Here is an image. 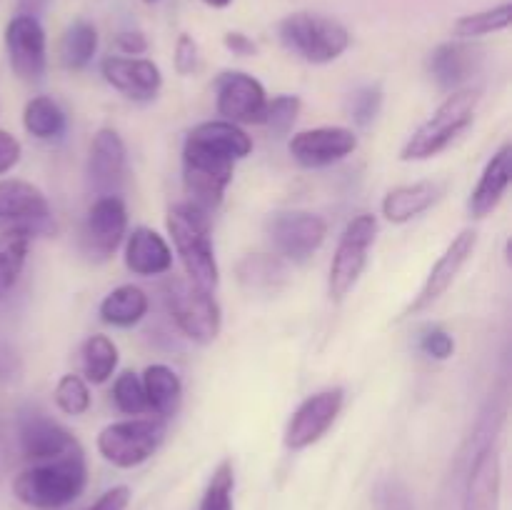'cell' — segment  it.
Segmentation results:
<instances>
[{
	"instance_id": "cell-21",
	"label": "cell",
	"mask_w": 512,
	"mask_h": 510,
	"mask_svg": "<svg viewBox=\"0 0 512 510\" xmlns=\"http://www.w3.org/2000/svg\"><path fill=\"white\" fill-rule=\"evenodd\" d=\"M500 488H503V465L498 445H480L470 463L463 488L460 510H500Z\"/></svg>"
},
{
	"instance_id": "cell-11",
	"label": "cell",
	"mask_w": 512,
	"mask_h": 510,
	"mask_svg": "<svg viewBox=\"0 0 512 510\" xmlns=\"http://www.w3.org/2000/svg\"><path fill=\"white\" fill-rule=\"evenodd\" d=\"M475 248H478V230L465 228L455 235L448 243V248L443 250L435 265L430 268L428 278L420 285L418 295H413V300L408 303V308L403 310L400 318H413V315L425 313L428 308H433L450 288L458 280V275L463 273V268L468 265V260L473 258Z\"/></svg>"
},
{
	"instance_id": "cell-19",
	"label": "cell",
	"mask_w": 512,
	"mask_h": 510,
	"mask_svg": "<svg viewBox=\"0 0 512 510\" xmlns=\"http://www.w3.org/2000/svg\"><path fill=\"white\" fill-rule=\"evenodd\" d=\"M128 178V148L115 128H100L90 140L88 180L98 195H120Z\"/></svg>"
},
{
	"instance_id": "cell-41",
	"label": "cell",
	"mask_w": 512,
	"mask_h": 510,
	"mask_svg": "<svg viewBox=\"0 0 512 510\" xmlns=\"http://www.w3.org/2000/svg\"><path fill=\"white\" fill-rule=\"evenodd\" d=\"M113 43L128 58H138V55H143L148 50V38L140 30H120V33H115Z\"/></svg>"
},
{
	"instance_id": "cell-20",
	"label": "cell",
	"mask_w": 512,
	"mask_h": 510,
	"mask_svg": "<svg viewBox=\"0 0 512 510\" xmlns=\"http://www.w3.org/2000/svg\"><path fill=\"white\" fill-rule=\"evenodd\" d=\"M100 75L105 83L120 95L135 103H148L158 98L163 88V73L148 58H128V55H108L100 63Z\"/></svg>"
},
{
	"instance_id": "cell-35",
	"label": "cell",
	"mask_w": 512,
	"mask_h": 510,
	"mask_svg": "<svg viewBox=\"0 0 512 510\" xmlns=\"http://www.w3.org/2000/svg\"><path fill=\"white\" fill-rule=\"evenodd\" d=\"M300 108H303V100H300L298 95H275L273 100H268V108H265L263 123L260 125H265L275 138H283V135H288L290 130H293V125L298 123Z\"/></svg>"
},
{
	"instance_id": "cell-43",
	"label": "cell",
	"mask_w": 512,
	"mask_h": 510,
	"mask_svg": "<svg viewBox=\"0 0 512 510\" xmlns=\"http://www.w3.org/2000/svg\"><path fill=\"white\" fill-rule=\"evenodd\" d=\"M225 48L233 55H240V58H250V55H258V45L250 35L240 33V30H230V33L223 35Z\"/></svg>"
},
{
	"instance_id": "cell-8",
	"label": "cell",
	"mask_w": 512,
	"mask_h": 510,
	"mask_svg": "<svg viewBox=\"0 0 512 510\" xmlns=\"http://www.w3.org/2000/svg\"><path fill=\"white\" fill-rule=\"evenodd\" d=\"M378 238V218L373 213H360L345 225L333 253L328 273V293L335 303L348 298L358 285L360 275L368 268L370 250Z\"/></svg>"
},
{
	"instance_id": "cell-15",
	"label": "cell",
	"mask_w": 512,
	"mask_h": 510,
	"mask_svg": "<svg viewBox=\"0 0 512 510\" xmlns=\"http://www.w3.org/2000/svg\"><path fill=\"white\" fill-rule=\"evenodd\" d=\"M268 93L255 75L243 70H225L215 80V110L223 120L235 125H260Z\"/></svg>"
},
{
	"instance_id": "cell-9",
	"label": "cell",
	"mask_w": 512,
	"mask_h": 510,
	"mask_svg": "<svg viewBox=\"0 0 512 510\" xmlns=\"http://www.w3.org/2000/svg\"><path fill=\"white\" fill-rule=\"evenodd\" d=\"M275 255L288 263H305L328 238V223L310 210H278L265 223Z\"/></svg>"
},
{
	"instance_id": "cell-31",
	"label": "cell",
	"mask_w": 512,
	"mask_h": 510,
	"mask_svg": "<svg viewBox=\"0 0 512 510\" xmlns=\"http://www.w3.org/2000/svg\"><path fill=\"white\" fill-rule=\"evenodd\" d=\"M80 358H83L85 380L93 385H103L113 378L115 368H118V345L108 335L95 333L83 343Z\"/></svg>"
},
{
	"instance_id": "cell-22",
	"label": "cell",
	"mask_w": 512,
	"mask_h": 510,
	"mask_svg": "<svg viewBox=\"0 0 512 510\" xmlns=\"http://www.w3.org/2000/svg\"><path fill=\"white\" fill-rule=\"evenodd\" d=\"M125 268L140 278H153L173 270V250L158 230L138 225L125 235Z\"/></svg>"
},
{
	"instance_id": "cell-7",
	"label": "cell",
	"mask_w": 512,
	"mask_h": 510,
	"mask_svg": "<svg viewBox=\"0 0 512 510\" xmlns=\"http://www.w3.org/2000/svg\"><path fill=\"white\" fill-rule=\"evenodd\" d=\"M165 420L160 418H128L118 420V423L105 425L98 433V453L103 460H108L115 468H138V465L148 463L163 445Z\"/></svg>"
},
{
	"instance_id": "cell-44",
	"label": "cell",
	"mask_w": 512,
	"mask_h": 510,
	"mask_svg": "<svg viewBox=\"0 0 512 510\" xmlns=\"http://www.w3.org/2000/svg\"><path fill=\"white\" fill-rule=\"evenodd\" d=\"M18 373V358L10 348H0V378H15Z\"/></svg>"
},
{
	"instance_id": "cell-45",
	"label": "cell",
	"mask_w": 512,
	"mask_h": 510,
	"mask_svg": "<svg viewBox=\"0 0 512 510\" xmlns=\"http://www.w3.org/2000/svg\"><path fill=\"white\" fill-rule=\"evenodd\" d=\"M15 3H18V13L35 15V18H40V13L48 8L50 0H15Z\"/></svg>"
},
{
	"instance_id": "cell-38",
	"label": "cell",
	"mask_w": 512,
	"mask_h": 510,
	"mask_svg": "<svg viewBox=\"0 0 512 510\" xmlns=\"http://www.w3.org/2000/svg\"><path fill=\"white\" fill-rule=\"evenodd\" d=\"M418 350L433 360H450L455 355V338L440 325H425L418 333Z\"/></svg>"
},
{
	"instance_id": "cell-14",
	"label": "cell",
	"mask_w": 512,
	"mask_h": 510,
	"mask_svg": "<svg viewBox=\"0 0 512 510\" xmlns=\"http://www.w3.org/2000/svg\"><path fill=\"white\" fill-rule=\"evenodd\" d=\"M5 53L23 83H40L48 70V38L40 18L15 13L5 25Z\"/></svg>"
},
{
	"instance_id": "cell-17",
	"label": "cell",
	"mask_w": 512,
	"mask_h": 510,
	"mask_svg": "<svg viewBox=\"0 0 512 510\" xmlns=\"http://www.w3.org/2000/svg\"><path fill=\"white\" fill-rule=\"evenodd\" d=\"M483 60L485 50L480 45H475L473 40L455 38L435 45L428 53L425 68L443 93H455L460 88H468L470 80L483 68Z\"/></svg>"
},
{
	"instance_id": "cell-24",
	"label": "cell",
	"mask_w": 512,
	"mask_h": 510,
	"mask_svg": "<svg viewBox=\"0 0 512 510\" xmlns=\"http://www.w3.org/2000/svg\"><path fill=\"white\" fill-rule=\"evenodd\" d=\"M443 195V185L435 183V180H418V183L398 185V188L388 190L380 203V213L388 223L393 225H405L410 220L420 218L423 213H428L435 203Z\"/></svg>"
},
{
	"instance_id": "cell-13",
	"label": "cell",
	"mask_w": 512,
	"mask_h": 510,
	"mask_svg": "<svg viewBox=\"0 0 512 510\" xmlns=\"http://www.w3.org/2000/svg\"><path fill=\"white\" fill-rule=\"evenodd\" d=\"M343 405V388H325L308 395L288 418V425H285L283 433L285 448L305 450L318 443V440H323L328 435V430L335 425V420H338Z\"/></svg>"
},
{
	"instance_id": "cell-5",
	"label": "cell",
	"mask_w": 512,
	"mask_h": 510,
	"mask_svg": "<svg viewBox=\"0 0 512 510\" xmlns=\"http://www.w3.org/2000/svg\"><path fill=\"white\" fill-rule=\"evenodd\" d=\"M278 38L288 53L310 65H328L350 48V30L328 15L298 10L278 23Z\"/></svg>"
},
{
	"instance_id": "cell-36",
	"label": "cell",
	"mask_w": 512,
	"mask_h": 510,
	"mask_svg": "<svg viewBox=\"0 0 512 510\" xmlns=\"http://www.w3.org/2000/svg\"><path fill=\"white\" fill-rule=\"evenodd\" d=\"M90 388H88V380L80 378V375H63L55 385V405L63 410L65 415H85L90 410Z\"/></svg>"
},
{
	"instance_id": "cell-16",
	"label": "cell",
	"mask_w": 512,
	"mask_h": 510,
	"mask_svg": "<svg viewBox=\"0 0 512 510\" xmlns=\"http://www.w3.org/2000/svg\"><path fill=\"white\" fill-rule=\"evenodd\" d=\"M288 150L300 168H330L358 150V135L353 128H343V125H320V128L295 133Z\"/></svg>"
},
{
	"instance_id": "cell-2",
	"label": "cell",
	"mask_w": 512,
	"mask_h": 510,
	"mask_svg": "<svg viewBox=\"0 0 512 510\" xmlns=\"http://www.w3.org/2000/svg\"><path fill=\"white\" fill-rule=\"evenodd\" d=\"M88 485V460L80 445L58 458L30 463L13 480V495L33 510H60L75 503Z\"/></svg>"
},
{
	"instance_id": "cell-32",
	"label": "cell",
	"mask_w": 512,
	"mask_h": 510,
	"mask_svg": "<svg viewBox=\"0 0 512 510\" xmlns=\"http://www.w3.org/2000/svg\"><path fill=\"white\" fill-rule=\"evenodd\" d=\"M510 20H512V5L500 3V5H493V8L478 10V13H468L463 15V18L455 20L453 35L458 40L483 38V35L508 30Z\"/></svg>"
},
{
	"instance_id": "cell-23",
	"label": "cell",
	"mask_w": 512,
	"mask_h": 510,
	"mask_svg": "<svg viewBox=\"0 0 512 510\" xmlns=\"http://www.w3.org/2000/svg\"><path fill=\"white\" fill-rule=\"evenodd\" d=\"M512 178V145L503 143L493 153V158L485 163L480 180L475 183L473 193L468 198V213L470 218L483 220L493 213L500 205V200L505 198L510 188Z\"/></svg>"
},
{
	"instance_id": "cell-28",
	"label": "cell",
	"mask_w": 512,
	"mask_h": 510,
	"mask_svg": "<svg viewBox=\"0 0 512 510\" xmlns=\"http://www.w3.org/2000/svg\"><path fill=\"white\" fill-rule=\"evenodd\" d=\"M23 128L28 130L30 138L50 143V140H60L65 135L68 115L50 95H35L23 108Z\"/></svg>"
},
{
	"instance_id": "cell-25",
	"label": "cell",
	"mask_w": 512,
	"mask_h": 510,
	"mask_svg": "<svg viewBox=\"0 0 512 510\" xmlns=\"http://www.w3.org/2000/svg\"><path fill=\"white\" fill-rule=\"evenodd\" d=\"M235 278L248 293H278L288 285V260L275 253H248L235 265Z\"/></svg>"
},
{
	"instance_id": "cell-39",
	"label": "cell",
	"mask_w": 512,
	"mask_h": 510,
	"mask_svg": "<svg viewBox=\"0 0 512 510\" xmlns=\"http://www.w3.org/2000/svg\"><path fill=\"white\" fill-rule=\"evenodd\" d=\"M173 65H175V73L188 78L198 70L200 65V48L195 43L193 35L188 33H180L178 35V43H175V55H173Z\"/></svg>"
},
{
	"instance_id": "cell-30",
	"label": "cell",
	"mask_w": 512,
	"mask_h": 510,
	"mask_svg": "<svg viewBox=\"0 0 512 510\" xmlns=\"http://www.w3.org/2000/svg\"><path fill=\"white\" fill-rule=\"evenodd\" d=\"M30 235L20 228H8L0 235V300L10 295V290L18 285L28 263Z\"/></svg>"
},
{
	"instance_id": "cell-12",
	"label": "cell",
	"mask_w": 512,
	"mask_h": 510,
	"mask_svg": "<svg viewBox=\"0 0 512 510\" xmlns=\"http://www.w3.org/2000/svg\"><path fill=\"white\" fill-rule=\"evenodd\" d=\"M0 223L35 235H53L55 218L48 198L38 185L20 178L0 180Z\"/></svg>"
},
{
	"instance_id": "cell-37",
	"label": "cell",
	"mask_w": 512,
	"mask_h": 510,
	"mask_svg": "<svg viewBox=\"0 0 512 510\" xmlns=\"http://www.w3.org/2000/svg\"><path fill=\"white\" fill-rule=\"evenodd\" d=\"M383 100L385 95L380 85H363V88L353 90L348 98V118L358 128H368L378 120L380 110H383Z\"/></svg>"
},
{
	"instance_id": "cell-40",
	"label": "cell",
	"mask_w": 512,
	"mask_h": 510,
	"mask_svg": "<svg viewBox=\"0 0 512 510\" xmlns=\"http://www.w3.org/2000/svg\"><path fill=\"white\" fill-rule=\"evenodd\" d=\"M20 155H23V148H20V140L15 138L13 133L0 128V175H5L8 170H13L15 165L20 163Z\"/></svg>"
},
{
	"instance_id": "cell-6",
	"label": "cell",
	"mask_w": 512,
	"mask_h": 510,
	"mask_svg": "<svg viewBox=\"0 0 512 510\" xmlns=\"http://www.w3.org/2000/svg\"><path fill=\"white\" fill-rule=\"evenodd\" d=\"M163 300L180 333L198 345H210L223 328V310L210 290L185 275H170L163 285Z\"/></svg>"
},
{
	"instance_id": "cell-10",
	"label": "cell",
	"mask_w": 512,
	"mask_h": 510,
	"mask_svg": "<svg viewBox=\"0 0 512 510\" xmlns=\"http://www.w3.org/2000/svg\"><path fill=\"white\" fill-rule=\"evenodd\" d=\"M128 235V208L120 195H98L80 228V250L90 263H105Z\"/></svg>"
},
{
	"instance_id": "cell-1",
	"label": "cell",
	"mask_w": 512,
	"mask_h": 510,
	"mask_svg": "<svg viewBox=\"0 0 512 510\" xmlns=\"http://www.w3.org/2000/svg\"><path fill=\"white\" fill-rule=\"evenodd\" d=\"M253 153V138L243 125L223 118L195 125L183 143V188L188 203L213 215L233 183L235 163Z\"/></svg>"
},
{
	"instance_id": "cell-26",
	"label": "cell",
	"mask_w": 512,
	"mask_h": 510,
	"mask_svg": "<svg viewBox=\"0 0 512 510\" xmlns=\"http://www.w3.org/2000/svg\"><path fill=\"white\" fill-rule=\"evenodd\" d=\"M140 380H143L148 410H153L155 418L160 420L173 418L180 410V403H183V380H180V375L170 365L155 363L145 368Z\"/></svg>"
},
{
	"instance_id": "cell-18",
	"label": "cell",
	"mask_w": 512,
	"mask_h": 510,
	"mask_svg": "<svg viewBox=\"0 0 512 510\" xmlns=\"http://www.w3.org/2000/svg\"><path fill=\"white\" fill-rule=\"evenodd\" d=\"M18 448L28 463H40V460L58 458L68 453L75 445V435L65 425L50 418L40 408H23L18 413Z\"/></svg>"
},
{
	"instance_id": "cell-33",
	"label": "cell",
	"mask_w": 512,
	"mask_h": 510,
	"mask_svg": "<svg viewBox=\"0 0 512 510\" xmlns=\"http://www.w3.org/2000/svg\"><path fill=\"white\" fill-rule=\"evenodd\" d=\"M233 493H235V470H233V463L225 458L220 460L218 468H215L213 475H210L208 488H205L203 498H200L198 510H235Z\"/></svg>"
},
{
	"instance_id": "cell-42",
	"label": "cell",
	"mask_w": 512,
	"mask_h": 510,
	"mask_svg": "<svg viewBox=\"0 0 512 510\" xmlns=\"http://www.w3.org/2000/svg\"><path fill=\"white\" fill-rule=\"evenodd\" d=\"M130 503V488L128 485H115V488L105 490L88 510H125Z\"/></svg>"
},
{
	"instance_id": "cell-29",
	"label": "cell",
	"mask_w": 512,
	"mask_h": 510,
	"mask_svg": "<svg viewBox=\"0 0 512 510\" xmlns=\"http://www.w3.org/2000/svg\"><path fill=\"white\" fill-rule=\"evenodd\" d=\"M60 63L65 70H85L90 65V60L98 53V30L90 20L78 18L65 28L63 38H60Z\"/></svg>"
},
{
	"instance_id": "cell-47",
	"label": "cell",
	"mask_w": 512,
	"mask_h": 510,
	"mask_svg": "<svg viewBox=\"0 0 512 510\" xmlns=\"http://www.w3.org/2000/svg\"><path fill=\"white\" fill-rule=\"evenodd\" d=\"M143 3H150V5H153V3H158V0H143Z\"/></svg>"
},
{
	"instance_id": "cell-46",
	"label": "cell",
	"mask_w": 512,
	"mask_h": 510,
	"mask_svg": "<svg viewBox=\"0 0 512 510\" xmlns=\"http://www.w3.org/2000/svg\"><path fill=\"white\" fill-rule=\"evenodd\" d=\"M205 5H208V8H228L230 3H233V0H203Z\"/></svg>"
},
{
	"instance_id": "cell-3",
	"label": "cell",
	"mask_w": 512,
	"mask_h": 510,
	"mask_svg": "<svg viewBox=\"0 0 512 510\" xmlns=\"http://www.w3.org/2000/svg\"><path fill=\"white\" fill-rule=\"evenodd\" d=\"M165 225H168L175 253L183 263L185 278L215 293L220 285V268L215 258L213 235H210V215L185 200V203L170 205Z\"/></svg>"
},
{
	"instance_id": "cell-27",
	"label": "cell",
	"mask_w": 512,
	"mask_h": 510,
	"mask_svg": "<svg viewBox=\"0 0 512 510\" xmlns=\"http://www.w3.org/2000/svg\"><path fill=\"white\" fill-rule=\"evenodd\" d=\"M148 310V293L133 283L113 288L98 305L100 320L105 325H113V328H133V325H138L148 315Z\"/></svg>"
},
{
	"instance_id": "cell-34",
	"label": "cell",
	"mask_w": 512,
	"mask_h": 510,
	"mask_svg": "<svg viewBox=\"0 0 512 510\" xmlns=\"http://www.w3.org/2000/svg\"><path fill=\"white\" fill-rule=\"evenodd\" d=\"M113 403L115 408L123 415H130V418H138V415L148 413V400H145L143 380H140L138 373L133 370H123V373L115 378L113 383Z\"/></svg>"
},
{
	"instance_id": "cell-4",
	"label": "cell",
	"mask_w": 512,
	"mask_h": 510,
	"mask_svg": "<svg viewBox=\"0 0 512 510\" xmlns=\"http://www.w3.org/2000/svg\"><path fill=\"white\" fill-rule=\"evenodd\" d=\"M478 105L480 88H473V85L448 93V98L435 108V113L405 140V145L400 148V160L418 163V160H430L448 150L475 123Z\"/></svg>"
}]
</instances>
